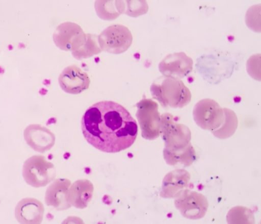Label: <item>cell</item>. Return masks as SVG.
Segmentation results:
<instances>
[{"mask_svg": "<svg viewBox=\"0 0 261 224\" xmlns=\"http://www.w3.org/2000/svg\"><path fill=\"white\" fill-rule=\"evenodd\" d=\"M83 134L95 148L108 153H118L129 147L138 134V126L122 105L110 101L89 107L81 120Z\"/></svg>", "mask_w": 261, "mask_h": 224, "instance_id": "1", "label": "cell"}, {"mask_svg": "<svg viewBox=\"0 0 261 224\" xmlns=\"http://www.w3.org/2000/svg\"><path fill=\"white\" fill-rule=\"evenodd\" d=\"M152 97L164 107L182 108L190 102L191 93L178 79L164 77L150 87Z\"/></svg>", "mask_w": 261, "mask_h": 224, "instance_id": "2", "label": "cell"}, {"mask_svg": "<svg viewBox=\"0 0 261 224\" xmlns=\"http://www.w3.org/2000/svg\"><path fill=\"white\" fill-rule=\"evenodd\" d=\"M160 134L165 143V148L176 151L191 144V132L186 125L178 122L173 115L166 113L161 116Z\"/></svg>", "mask_w": 261, "mask_h": 224, "instance_id": "3", "label": "cell"}, {"mask_svg": "<svg viewBox=\"0 0 261 224\" xmlns=\"http://www.w3.org/2000/svg\"><path fill=\"white\" fill-rule=\"evenodd\" d=\"M22 176L28 185L38 188L50 183L55 177L56 171L54 165L44 157L35 155L24 162Z\"/></svg>", "mask_w": 261, "mask_h": 224, "instance_id": "4", "label": "cell"}, {"mask_svg": "<svg viewBox=\"0 0 261 224\" xmlns=\"http://www.w3.org/2000/svg\"><path fill=\"white\" fill-rule=\"evenodd\" d=\"M193 116L197 126L211 132L218 129L225 118L224 109L211 98L198 101L194 107Z\"/></svg>", "mask_w": 261, "mask_h": 224, "instance_id": "5", "label": "cell"}, {"mask_svg": "<svg viewBox=\"0 0 261 224\" xmlns=\"http://www.w3.org/2000/svg\"><path fill=\"white\" fill-rule=\"evenodd\" d=\"M136 114L142 137L153 140L160 135L161 116L158 104L151 99H144L137 104Z\"/></svg>", "mask_w": 261, "mask_h": 224, "instance_id": "6", "label": "cell"}, {"mask_svg": "<svg viewBox=\"0 0 261 224\" xmlns=\"http://www.w3.org/2000/svg\"><path fill=\"white\" fill-rule=\"evenodd\" d=\"M174 204L184 217L190 219L204 217L208 206V201L203 194L187 189L176 197Z\"/></svg>", "mask_w": 261, "mask_h": 224, "instance_id": "7", "label": "cell"}, {"mask_svg": "<svg viewBox=\"0 0 261 224\" xmlns=\"http://www.w3.org/2000/svg\"><path fill=\"white\" fill-rule=\"evenodd\" d=\"M192 59L184 52L166 56L160 63L159 68L164 77L179 79L187 76L193 69Z\"/></svg>", "mask_w": 261, "mask_h": 224, "instance_id": "8", "label": "cell"}, {"mask_svg": "<svg viewBox=\"0 0 261 224\" xmlns=\"http://www.w3.org/2000/svg\"><path fill=\"white\" fill-rule=\"evenodd\" d=\"M59 83L65 92L78 94L88 88L90 80L86 72L75 65H71L61 72Z\"/></svg>", "mask_w": 261, "mask_h": 224, "instance_id": "9", "label": "cell"}, {"mask_svg": "<svg viewBox=\"0 0 261 224\" xmlns=\"http://www.w3.org/2000/svg\"><path fill=\"white\" fill-rule=\"evenodd\" d=\"M23 136L32 149L41 153L50 150L55 141V135L49 130L37 124L28 126L24 130Z\"/></svg>", "mask_w": 261, "mask_h": 224, "instance_id": "10", "label": "cell"}, {"mask_svg": "<svg viewBox=\"0 0 261 224\" xmlns=\"http://www.w3.org/2000/svg\"><path fill=\"white\" fill-rule=\"evenodd\" d=\"M44 207L38 200L27 197L16 205L15 216L20 223L38 224L41 223L44 214Z\"/></svg>", "mask_w": 261, "mask_h": 224, "instance_id": "11", "label": "cell"}, {"mask_svg": "<svg viewBox=\"0 0 261 224\" xmlns=\"http://www.w3.org/2000/svg\"><path fill=\"white\" fill-rule=\"evenodd\" d=\"M190 175L180 169L171 171L165 176L160 196L163 198H176L188 187Z\"/></svg>", "mask_w": 261, "mask_h": 224, "instance_id": "12", "label": "cell"}, {"mask_svg": "<svg viewBox=\"0 0 261 224\" xmlns=\"http://www.w3.org/2000/svg\"><path fill=\"white\" fill-rule=\"evenodd\" d=\"M67 180L58 179L53 183L47 189L45 196V203L48 206L60 210L63 209L65 207V194L68 186H65L68 183Z\"/></svg>", "mask_w": 261, "mask_h": 224, "instance_id": "13", "label": "cell"}, {"mask_svg": "<svg viewBox=\"0 0 261 224\" xmlns=\"http://www.w3.org/2000/svg\"><path fill=\"white\" fill-rule=\"evenodd\" d=\"M163 156L166 163L171 166H188L196 159L195 151L192 144L185 148L176 151L169 150L164 148Z\"/></svg>", "mask_w": 261, "mask_h": 224, "instance_id": "14", "label": "cell"}, {"mask_svg": "<svg viewBox=\"0 0 261 224\" xmlns=\"http://www.w3.org/2000/svg\"><path fill=\"white\" fill-rule=\"evenodd\" d=\"M225 118L221 126L217 130L211 132L216 137L225 139L231 136L236 132L238 125L237 116L233 111L225 108Z\"/></svg>", "mask_w": 261, "mask_h": 224, "instance_id": "15", "label": "cell"}, {"mask_svg": "<svg viewBox=\"0 0 261 224\" xmlns=\"http://www.w3.org/2000/svg\"><path fill=\"white\" fill-rule=\"evenodd\" d=\"M228 223H254V217L251 210L243 206L231 208L227 213Z\"/></svg>", "mask_w": 261, "mask_h": 224, "instance_id": "16", "label": "cell"}]
</instances>
